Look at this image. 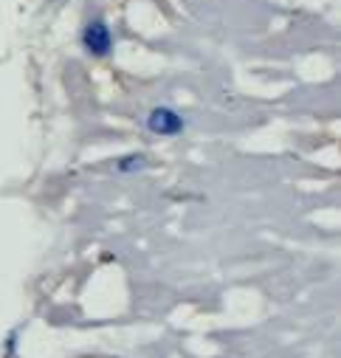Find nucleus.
Returning <instances> with one entry per match:
<instances>
[{
    "label": "nucleus",
    "instance_id": "7ed1b4c3",
    "mask_svg": "<svg viewBox=\"0 0 341 358\" xmlns=\"http://www.w3.org/2000/svg\"><path fill=\"white\" fill-rule=\"evenodd\" d=\"M144 166H147V158H144V155H124V158L116 164L119 172H138V169H144Z\"/></svg>",
    "mask_w": 341,
    "mask_h": 358
},
{
    "label": "nucleus",
    "instance_id": "f03ea898",
    "mask_svg": "<svg viewBox=\"0 0 341 358\" xmlns=\"http://www.w3.org/2000/svg\"><path fill=\"white\" fill-rule=\"evenodd\" d=\"M82 45H85V51L94 54V57H108L113 51V34H110L108 23L105 20H94V23L85 26Z\"/></svg>",
    "mask_w": 341,
    "mask_h": 358
},
{
    "label": "nucleus",
    "instance_id": "f257e3e1",
    "mask_svg": "<svg viewBox=\"0 0 341 358\" xmlns=\"http://www.w3.org/2000/svg\"><path fill=\"white\" fill-rule=\"evenodd\" d=\"M184 127H187L184 116L173 108H155L147 116V130L155 133V136H181Z\"/></svg>",
    "mask_w": 341,
    "mask_h": 358
}]
</instances>
